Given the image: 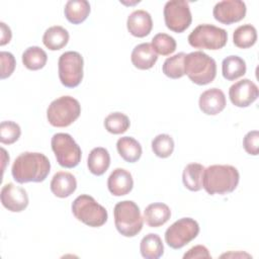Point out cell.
I'll return each mask as SVG.
<instances>
[{
  "label": "cell",
  "instance_id": "f1b7e54d",
  "mask_svg": "<svg viewBox=\"0 0 259 259\" xmlns=\"http://www.w3.org/2000/svg\"><path fill=\"white\" fill-rule=\"evenodd\" d=\"M257 30L251 24H243L237 27L233 33V41L239 49H248L255 45Z\"/></svg>",
  "mask_w": 259,
  "mask_h": 259
},
{
  "label": "cell",
  "instance_id": "e575fe53",
  "mask_svg": "<svg viewBox=\"0 0 259 259\" xmlns=\"http://www.w3.org/2000/svg\"><path fill=\"white\" fill-rule=\"evenodd\" d=\"M243 147L249 155L257 156L259 153V132L251 131L243 139Z\"/></svg>",
  "mask_w": 259,
  "mask_h": 259
},
{
  "label": "cell",
  "instance_id": "3957f363",
  "mask_svg": "<svg viewBox=\"0 0 259 259\" xmlns=\"http://www.w3.org/2000/svg\"><path fill=\"white\" fill-rule=\"evenodd\" d=\"M184 73L197 85L211 83L217 76L215 61L207 54L197 51L185 55Z\"/></svg>",
  "mask_w": 259,
  "mask_h": 259
},
{
  "label": "cell",
  "instance_id": "f35d334b",
  "mask_svg": "<svg viewBox=\"0 0 259 259\" xmlns=\"http://www.w3.org/2000/svg\"><path fill=\"white\" fill-rule=\"evenodd\" d=\"M230 256H233V257H238V256H241V257H242V256H243V257H244V256H245V257H251L249 254H246V253H240V254H239V253H235V254H234V253H232V252L229 253V254H227V253H226V254H223L221 257H230Z\"/></svg>",
  "mask_w": 259,
  "mask_h": 259
},
{
  "label": "cell",
  "instance_id": "8d00e7d4",
  "mask_svg": "<svg viewBox=\"0 0 259 259\" xmlns=\"http://www.w3.org/2000/svg\"><path fill=\"white\" fill-rule=\"evenodd\" d=\"M197 258H206V259L211 258L206 247L202 245L193 246L183 255V259H197Z\"/></svg>",
  "mask_w": 259,
  "mask_h": 259
},
{
  "label": "cell",
  "instance_id": "4dcf8cb0",
  "mask_svg": "<svg viewBox=\"0 0 259 259\" xmlns=\"http://www.w3.org/2000/svg\"><path fill=\"white\" fill-rule=\"evenodd\" d=\"M131 125L128 117L121 112H112L104 119L105 130L113 135H120L125 133Z\"/></svg>",
  "mask_w": 259,
  "mask_h": 259
},
{
  "label": "cell",
  "instance_id": "4316f807",
  "mask_svg": "<svg viewBox=\"0 0 259 259\" xmlns=\"http://www.w3.org/2000/svg\"><path fill=\"white\" fill-rule=\"evenodd\" d=\"M246 63L239 56H229L223 60L222 73L225 79L234 81L246 73Z\"/></svg>",
  "mask_w": 259,
  "mask_h": 259
},
{
  "label": "cell",
  "instance_id": "d6986e66",
  "mask_svg": "<svg viewBox=\"0 0 259 259\" xmlns=\"http://www.w3.org/2000/svg\"><path fill=\"white\" fill-rule=\"evenodd\" d=\"M131 60L133 65L140 70L151 69L158 60V55L149 42H143L135 47L132 52Z\"/></svg>",
  "mask_w": 259,
  "mask_h": 259
},
{
  "label": "cell",
  "instance_id": "1f68e13d",
  "mask_svg": "<svg viewBox=\"0 0 259 259\" xmlns=\"http://www.w3.org/2000/svg\"><path fill=\"white\" fill-rule=\"evenodd\" d=\"M152 150L159 158H168L174 151V141L167 134H160L152 141Z\"/></svg>",
  "mask_w": 259,
  "mask_h": 259
},
{
  "label": "cell",
  "instance_id": "44dd1931",
  "mask_svg": "<svg viewBox=\"0 0 259 259\" xmlns=\"http://www.w3.org/2000/svg\"><path fill=\"white\" fill-rule=\"evenodd\" d=\"M110 165V156L105 148L97 147L91 150L88 156L87 166L89 171L96 176L103 175Z\"/></svg>",
  "mask_w": 259,
  "mask_h": 259
},
{
  "label": "cell",
  "instance_id": "277c9868",
  "mask_svg": "<svg viewBox=\"0 0 259 259\" xmlns=\"http://www.w3.org/2000/svg\"><path fill=\"white\" fill-rule=\"evenodd\" d=\"M115 228L124 237H135L144 225L140 207L133 200H123L115 204L113 209Z\"/></svg>",
  "mask_w": 259,
  "mask_h": 259
},
{
  "label": "cell",
  "instance_id": "ba28073f",
  "mask_svg": "<svg viewBox=\"0 0 259 259\" xmlns=\"http://www.w3.org/2000/svg\"><path fill=\"white\" fill-rule=\"evenodd\" d=\"M51 146L60 166L74 168L80 163L82 151L71 135L66 133L55 134Z\"/></svg>",
  "mask_w": 259,
  "mask_h": 259
},
{
  "label": "cell",
  "instance_id": "8992f818",
  "mask_svg": "<svg viewBox=\"0 0 259 259\" xmlns=\"http://www.w3.org/2000/svg\"><path fill=\"white\" fill-rule=\"evenodd\" d=\"M81 113V105L71 96H61L51 102L47 109L50 124L56 127H66L72 124Z\"/></svg>",
  "mask_w": 259,
  "mask_h": 259
},
{
  "label": "cell",
  "instance_id": "ffe728a7",
  "mask_svg": "<svg viewBox=\"0 0 259 259\" xmlns=\"http://www.w3.org/2000/svg\"><path fill=\"white\" fill-rule=\"evenodd\" d=\"M171 217L169 206L163 202L149 204L144 210V221L152 228H158L166 224Z\"/></svg>",
  "mask_w": 259,
  "mask_h": 259
},
{
  "label": "cell",
  "instance_id": "4fadbf2b",
  "mask_svg": "<svg viewBox=\"0 0 259 259\" xmlns=\"http://www.w3.org/2000/svg\"><path fill=\"white\" fill-rule=\"evenodd\" d=\"M258 87L250 79H242L229 89L230 100L237 107H248L258 98Z\"/></svg>",
  "mask_w": 259,
  "mask_h": 259
},
{
  "label": "cell",
  "instance_id": "7402d4cb",
  "mask_svg": "<svg viewBox=\"0 0 259 259\" xmlns=\"http://www.w3.org/2000/svg\"><path fill=\"white\" fill-rule=\"evenodd\" d=\"M90 13V4L86 0H69L64 8L67 20L73 24H79L86 20Z\"/></svg>",
  "mask_w": 259,
  "mask_h": 259
},
{
  "label": "cell",
  "instance_id": "7a4b0ae2",
  "mask_svg": "<svg viewBox=\"0 0 259 259\" xmlns=\"http://www.w3.org/2000/svg\"><path fill=\"white\" fill-rule=\"evenodd\" d=\"M240 174L232 165H211L204 168L202 187L210 194H227L233 192L239 184Z\"/></svg>",
  "mask_w": 259,
  "mask_h": 259
},
{
  "label": "cell",
  "instance_id": "74e56055",
  "mask_svg": "<svg viewBox=\"0 0 259 259\" xmlns=\"http://www.w3.org/2000/svg\"><path fill=\"white\" fill-rule=\"evenodd\" d=\"M0 27H1L0 46H4V45H6L10 41L12 33H11V30H10V27L7 26L4 22H0Z\"/></svg>",
  "mask_w": 259,
  "mask_h": 259
},
{
  "label": "cell",
  "instance_id": "cb8c5ba5",
  "mask_svg": "<svg viewBox=\"0 0 259 259\" xmlns=\"http://www.w3.org/2000/svg\"><path fill=\"white\" fill-rule=\"evenodd\" d=\"M69 41V32L66 28L60 25L49 27L44 35L42 42L51 51H58L63 49Z\"/></svg>",
  "mask_w": 259,
  "mask_h": 259
},
{
  "label": "cell",
  "instance_id": "d6a6232c",
  "mask_svg": "<svg viewBox=\"0 0 259 259\" xmlns=\"http://www.w3.org/2000/svg\"><path fill=\"white\" fill-rule=\"evenodd\" d=\"M152 47L154 51L162 56H168L175 52L176 50V40L174 37L167 33H157L152 38Z\"/></svg>",
  "mask_w": 259,
  "mask_h": 259
},
{
  "label": "cell",
  "instance_id": "5bb4252c",
  "mask_svg": "<svg viewBox=\"0 0 259 259\" xmlns=\"http://www.w3.org/2000/svg\"><path fill=\"white\" fill-rule=\"evenodd\" d=\"M0 197L2 205L12 212H20L28 205L26 190L13 183H7L2 187Z\"/></svg>",
  "mask_w": 259,
  "mask_h": 259
},
{
  "label": "cell",
  "instance_id": "484cf974",
  "mask_svg": "<svg viewBox=\"0 0 259 259\" xmlns=\"http://www.w3.org/2000/svg\"><path fill=\"white\" fill-rule=\"evenodd\" d=\"M204 167L199 163L186 165L182 174L184 186L190 191H198L202 188V176Z\"/></svg>",
  "mask_w": 259,
  "mask_h": 259
},
{
  "label": "cell",
  "instance_id": "e0dca14e",
  "mask_svg": "<svg viewBox=\"0 0 259 259\" xmlns=\"http://www.w3.org/2000/svg\"><path fill=\"white\" fill-rule=\"evenodd\" d=\"M126 27L132 35L145 37L153 28V20L149 12L142 9L135 10L127 17Z\"/></svg>",
  "mask_w": 259,
  "mask_h": 259
},
{
  "label": "cell",
  "instance_id": "52a82bcc",
  "mask_svg": "<svg viewBox=\"0 0 259 259\" xmlns=\"http://www.w3.org/2000/svg\"><path fill=\"white\" fill-rule=\"evenodd\" d=\"M227 41V31L212 24H199L188 35L189 45L199 50H220Z\"/></svg>",
  "mask_w": 259,
  "mask_h": 259
},
{
  "label": "cell",
  "instance_id": "9c48e42d",
  "mask_svg": "<svg viewBox=\"0 0 259 259\" xmlns=\"http://www.w3.org/2000/svg\"><path fill=\"white\" fill-rule=\"evenodd\" d=\"M83 57L74 51L63 53L58 62V72L61 83L68 88L77 87L83 79Z\"/></svg>",
  "mask_w": 259,
  "mask_h": 259
},
{
  "label": "cell",
  "instance_id": "30bf717a",
  "mask_svg": "<svg viewBox=\"0 0 259 259\" xmlns=\"http://www.w3.org/2000/svg\"><path fill=\"white\" fill-rule=\"evenodd\" d=\"M199 233L198 223L191 218H182L173 223L165 232V241L172 249H181Z\"/></svg>",
  "mask_w": 259,
  "mask_h": 259
},
{
  "label": "cell",
  "instance_id": "6da1fadb",
  "mask_svg": "<svg viewBox=\"0 0 259 259\" xmlns=\"http://www.w3.org/2000/svg\"><path fill=\"white\" fill-rule=\"evenodd\" d=\"M51 163L48 157L37 152H24L16 157L11 168L13 179L18 183L42 182L49 175Z\"/></svg>",
  "mask_w": 259,
  "mask_h": 259
},
{
  "label": "cell",
  "instance_id": "836d02e7",
  "mask_svg": "<svg viewBox=\"0 0 259 259\" xmlns=\"http://www.w3.org/2000/svg\"><path fill=\"white\" fill-rule=\"evenodd\" d=\"M21 135L20 126L11 120L2 121L0 124V142L5 145L15 143Z\"/></svg>",
  "mask_w": 259,
  "mask_h": 259
},
{
  "label": "cell",
  "instance_id": "ac0fdd59",
  "mask_svg": "<svg viewBox=\"0 0 259 259\" xmlns=\"http://www.w3.org/2000/svg\"><path fill=\"white\" fill-rule=\"evenodd\" d=\"M50 186L54 195L65 198L74 193L77 188V181L72 173L60 171L53 176Z\"/></svg>",
  "mask_w": 259,
  "mask_h": 259
},
{
  "label": "cell",
  "instance_id": "5b68a950",
  "mask_svg": "<svg viewBox=\"0 0 259 259\" xmlns=\"http://www.w3.org/2000/svg\"><path fill=\"white\" fill-rule=\"evenodd\" d=\"M72 212L78 221L92 228L103 226L108 218L107 210L88 194H81L75 198Z\"/></svg>",
  "mask_w": 259,
  "mask_h": 259
},
{
  "label": "cell",
  "instance_id": "d4e9b609",
  "mask_svg": "<svg viewBox=\"0 0 259 259\" xmlns=\"http://www.w3.org/2000/svg\"><path fill=\"white\" fill-rule=\"evenodd\" d=\"M140 251L142 256L146 259H158L164 253V245L157 234L150 233L142 239Z\"/></svg>",
  "mask_w": 259,
  "mask_h": 259
},
{
  "label": "cell",
  "instance_id": "d590c367",
  "mask_svg": "<svg viewBox=\"0 0 259 259\" xmlns=\"http://www.w3.org/2000/svg\"><path fill=\"white\" fill-rule=\"evenodd\" d=\"M1 60V79H6L13 73L15 69V58L9 52H1L0 53Z\"/></svg>",
  "mask_w": 259,
  "mask_h": 259
},
{
  "label": "cell",
  "instance_id": "83f0119b",
  "mask_svg": "<svg viewBox=\"0 0 259 259\" xmlns=\"http://www.w3.org/2000/svg\"><path fill=\"white\" fill-rule=\"evenodd\" d=\"M48 61L47 53L39 47L27 48L22 54V63L28 70L36 71L45 67Z\"/></svg>",
  "mask_w": 259,
  "mask_h": 259
},
{
  "label": "cell",
  "instance_id": "f546056e",
  "mask_svg": "<svg viewBox=\"0 0 259 259\" xmlns=\"http://www.w3.org/2000/svg\"><path fill=\"white\" fill-rule=\"evenodd\" d=\"M185 53H178L165 60L162 71L171 79H179L185 75L184 73V58Z\"/></svg>",
  "mask_w": 259,
  "mask_h": 259
},
{
  "label": "cell",
  "instance_id": "8fae6325",
  "mask_svg": "<svg viewBox=\"0 0 259 259\" xmlns=\"http://www.w3.org/2000/svg\"><path fill=\"white\" fill-rule=\"evenodd\" d=\"M163 14L167 28L177 33L186 30L192 21L189 5L183 0L168 1L164 6Z\"/></svg>",
  "mask_w": 259,
  "mask_h": 259
},
{
  "label": "cell",
  "instance_id": "603a6c76",
  "mask_svg": "<svg viewBox=\"0 0 259 259\" xmlns=\"http://www.w3.org/2000/svg\"><path fill=\"white\" fill-rule=\"evenodd\" d=\"M116 149L119 156L128 163L137 162L142 156L141 144L132 137L119 138L116 142Z\"/></svg>",
  "mask_w": 259,
  "mask_h": 259
},
{
  "label": "cell",
  "instance_id": "9a60e30c",
  "mask_svg": "<svg viewBox=\"0 0 259 259\" xmlns=\"http://www.w3.org/2000/svg\"><path fill=\"white\" fill-rule=\"evenodd\" d=\"M227 101L225 93L219 88H210L202 92L199 96L198 105L200 110L207 115H215L226 107Z\"/></svg>",
  "mask_w": 259,
  "mask_h": 259
},
{
  "label": "cell",
  "instance_id": "2e32d148",
  "mask_svg": "<svg viewBox=\"0 0 259 259\" xmlns=\"http://www.w3.org/2000/svg\"><path fill=\"white\" fill-rule=\"evenodd\" d=\"M134 186L132 174L122 168L114 169L108 179L107 187L109 192L114 196H122L130 193Z\"/></svg>",
  "mask_w": 259,
  "mask_h": 259
},
{
  "label": "cell",
  "instance_id": "7c38bea8",
  "mask_svg": "<svg viewBox=\"0 0 259 259\" xmlns=\"http://www.w3.org/2000/svg\"><path fill=\"white\" fill-rule=\"evenodd\" d=\"M246 11V4L241 0H223L214 5L212 14L215 20L229 25L241 21Z\"/></svg>",
  "mask_w": 259,
  "mask_h": 259
}]
</instances>
